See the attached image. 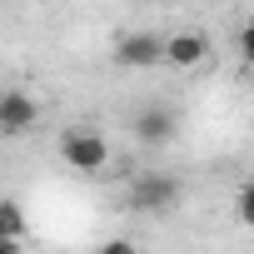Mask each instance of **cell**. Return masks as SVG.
I'll return each instance as SVG.
<instances>
[{"mask_svg": "<svg viewBox=\"0 0 254 254\" xmlns=\"http://www.w3.org/2000/svg\"><path fill=\"white\" fill-rule=\"evenodd\" d=\"M40 125V100L25 90H5L0 95V140L5 135H30Z\"/></svg>", "mask_w": 254, "mask_h": 254, "instance_id": "4", "label": "cell"}, {"mask_svg": "<svg viewBox=\"0 0 254 254\" xmlns=\"http://www.w3.org/2000/svg\"><path fill=\"white\" fill-rule=\"evenodd\" d=\"M160 40L165 35H150V30H135L115 45V65L120 70H155L160 65Z\"/></svg>", "mask_w": 254, "mask_h": 254, "instance_id": "5", "label": "cell"}, {"mask_svg": "<svg viewBox=\"0 0 254 254\" xmlns=\"http://www.w3.org/2000/svg\"><path fill=\"white\" fill-rule=\"evenodd\" d=\"M135 140H140V145H170V140H175V110L145 105V110L135 115Z\"/></svg>", "mask_w": 254, "mask_h": 254, "instance_id": "6", "label": "cell"}, {"mask_svg": "<svg viewBox=\"0 0 254 254\" xmlns=\"http://www.w3.org/2000/svg\"><path fill=\"white\" fill-rule=\"evenodd\" d=\"M55 150H60V160H65L70 170H80V175H95V170L110 165V140H105L100 130H65V135L55 140Z\"/></svg>", "mask_w": 254, "mask_h": 254, "instance_id": "1", "label": "cell"}, {"mask_svg": "<svg viewBox=\"0 0 254 254\" xmlns=\"http://www.w3.org/2000/svg\"><path fill=\"white\" fill-rule=\"evenodd\" d=\"M0 254H25V244L20 239H0Z\"/></svg>", "mask_w": 254, "mask_h": 254, "instance_id": "9", "label": "cell"}, {"mask_svg": "<svg viewBox=\"0 0 254 254\" xmlns=\"http://www.w3.org/2000/svg\"><path fill=\"white\" fill-rule=\"evenodd\" d=\"M204 60H209V40L199 30H175L160 40V65H170V70H194Z\"/></svg>", "mask_w": 254, "mask_h": 254, "instance_id": "3", "label": "cell"}, {"mask_svg": "<svg viewBox=\"0 0 254 254\" xmlns=\"http://www.w3.org/2000/svg\"><path fill=\"white\" fill-rule=\"evenodd\" d=\"M95 254H145V249H140L135 239H105V244H100Z\"/></svg>", "mask_w": 254, "mask_h": 254, "instance_id": "8", "label": "cell"}, {"mask_svg": "<svg viewBox=\"0 0 254 254\" xmlns=\"http://www.w3.org/2000/svg\"><path fill=\"white\" fill-rule=\"evenodd\" d=\"M25 209L15 199H0V239H25Z\"/></svg>", "mask_w": 254, "mask_h": 254, "instance_id": "7", "label": "cell"}, {"mask_svg": "<svg viewBox=\"0 0 254 254\" xmlns=\"http://www.w3.org/2000/svg\"><path fill=\"white\" fill-rule=\"evenodd\" d=\"M180 199V180L175 175H135L130 190H125V209L135 214H160Z\"/></svg>", "mask_w": 254, "mask_h": 254, "instance_id": "2", "label": "cell"}]
</instances>
